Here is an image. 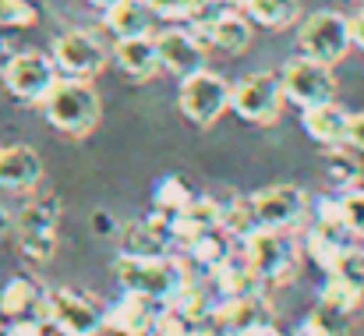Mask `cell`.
<instances>
[{"label":"cell","mask_w":364,"mask_h":336,"mask_svg":"<svg viewBox=\"0 0 364 336\" xmlns=\"http://www.w3.org/2000/svg\"><path fill=\"white\" fill-rule=\"evenodd\" d=\"M114 276L121 283V290H134V294H145L159 305H170L184 283L191 280H205L202 269H195L184 255H117V266H114Z\"/></svg>","instance_id":"cell-1"},{"label":"cell","mask_w":364,"mask_h":336,"mask_svg":"<svg viewBox=\"0 0 364 336\" xmlns=\"http://www.w3.org/2000/svg\"><path fill=\"white\" fill-rule=\"evenodd\" d=\"M43 113H46L50 127H57L60 135L82 138V135H89L100 124L103 103H100V93L92 89L89 78L60 75L53 82V89L46 93V100H43Z\"/></svg>","instance_id":"cell-2"},{"label":"cell","mask_w":364,"mask_h":336,"mask_svg":"<svg viewBox=\"0 0 364 336\" xmlns=\"http://www.w3.org/2000/svg\"><path fill=\"white\" fill-rule=\"evenodd\" d=\"M241 255L265 287L290 283L297 266H301V244L283 226H258L255 233H247L241 241Z\"/></svg>","instance_id":"cell-3"},{"label":"cell","mask_w":364,"mask_h":336,"mask_svg":"<svg viewBox=\"0 0 364 336\" xmlns=\"http://www.w3.org/2000/svg\"><path fill=\"white\" fill-rule=\"evenodd\" d=\"M350 18L340 11H315L297 28V50L322 64H340L350 53Z\"/></svg>","instance_id":"cell-4"},{"label":"cell","mask_w":364,"mask_h":336,"mask_svg":"<svg viewBox=\"0 0 364 336\" xmlns=\"http://www.w3.org/2000/svg\"><path fill=\"white\" fill-rule=\"evenodd\" d=\"M50 290L28 276H14L0 290V312L11 319V336H46L50 330Z\"/></svg>","instance_id":"cell-5"},{"label":"cell","mask_w":364,"mask_h":336,"mask_svg":"<svg viewBox=\"0 0 364 336\" xmlns=\"http://www.w3.org/2000/svg\"><path fill=\"white\" fill-rule=\"evenodd\" d=\"M177 107L191 124L209 127V124H216L223 113L230 110V82L223 75L209 71V68H198L188 78H181Z\"/></svg>","instance_id":"cell-6"},{"label":"cell","mask_w":364,"mask_h":336,"mask_svg":"<svg viewBox=\"0 0 364 336\" xmlns=\"http://www.w3.org/2000/svg\"><path fill=\"white\" fill-rule=\"evenodd\" d=\"M283 85H279V75L272 71H255V75H244L237 85H230V110L237 113L247 124H276L279 113H283Z\"/></svg>","instance_id":"cell-7"},{"label":"cell","mask_w":364,"mask_h":336,"mask_svg":"<svg viewBox=\"0 0 364 336\" xmlns=\"http://www.w3.org/2000/svg\"><path fill=\"white\" fill-rule=\"evenodd\" d=\"M103 305L96 298H89L85 290L75 287H57L50 290V330H57L60 336H100L103 326Z\"/></svg>","instance_id":"cell-8"},{"label":"cell","mask_w":364,"mask_h":336,"mask_svg":"<svg viewBox=\"0 0 364 336\" xmlns=\"http://www.w3.org/2000/svg\"><path fill=\"white\" fill-rule=\"evenodd\" d=\"M50 57L57 64L60 75L68 78H96L107 61H110V50L107 43L96 36V32H85V28H71V32H60L50 46Z\"/></svg>","instance_id":"cell-9"},{"label":"cell","mask_w":364,"mask_h":336,"mask_svg":"<svg viewBox=\"0 0 364 336\" xmlns=\"http://www.w3.org/2000/svg\"><path fill=\"white\" fill-rule=\"evenodd\" d=\"M279 85H283V96L287 103L294 107H315V103H326L336 96V78H333V68L322 64V61H311L304 53L290 57L279 71Z\"/></svg>","instance_id":"cell-10"},{"label":"cell","mask_w":364,"mask_h":336,"mask_svg":"<svg viewBox=\"0 0 364 336\" xmlns=\"http://www.w3.org/2000/svg\"><path fill=\"white\" fill-rule=\"evenodd\" d=\"M57 78H60V71H57L53 57L39 53V50H21L4 64V89L21 103H43Z\"/></svg>","instance_id":"cell-11"},{"label":"cell","mask_w":364,"mask_h":336,"mask_svg":"<svg viewBox=\"0 0 364 336\" xmlns=\"http://www.w3.org/2000/svg\"><path fill=\"white\" fill-rule=\"evenodd\" d=\"M191 32L205 50H223V53H241L251 43V21L237 11H223L205 0V7L191 18Z\"/></svg>","instance_id":"cell-12"},{"label":"cell","mask_w":364,"mask_h":336,"mask_svg":"<svg viewBox=\"0 0 364 336\" xmlns=\"http://www.w3.org/2000/svg\"><path fill=\"white\" fill-rule=\"evenodd\" d=\"M247 199H251V209L258 216V226L294 230L308 216V209H311L308 191L297 188V184H269V188H262V191H255Z\"/></svg>","instance_id":"cell-13"},{"label":"cell","mask_w":364,"mask_h":336,"mask_svg":"<svg viewBox=\"0 0 364 336\" xmlns=\"http://www.w3.org/2000/svg\"><path fill=\"white\" fill-rule=\"evenodd\" d=\"M213 319L223 326L227 336H247L272 326V308H269L265 290H258V294H241V298H220Z\"/></svg>","instance_id":"cell-14"},{"label":"cell","mask_w":364,"mask_h":336,"mask_svg":"<svg viewBox=\"0 0 364 336\" xmlns=\"http://www.w3.org/2000/svg\"><path fill=\"white\" fill-rule=\"evenodd\" d=\"M156 39V53H159V68H166L177 78H188L191 71L205 68V46L198 43V36L191 28H163Z\"/></svg>","instance_id":"cell-15"},{"label":"cell","mask_w":364,"mask_h":336,"mask_svg":"<svg viewBox=\"0 0 364 336\" xmlns=\"http://www.w3.org/2000/svg\"><path fill=\"white\" fill-rule=\"evenodd\" d=\"M159 308H163L159 301H152L145 294H134V290H124L121 298L103 312V326L121 336H152Z\"/></svg>","instance_id":"cell-16"},{"label":"cell","mask_w":364,"mask_h":336,"mask_svg":"<svg viewBox=\"0 0 364 336\" xmlns=\"http://www.w3.org/2000/svg\"><path fill=\"white\" fill-rule=\"evenodd\" d=\"M347 124H350V110H343L336 100H326V103H315V107H304L301 110L304 135L315 145H322V149L347 145Z\"/></svg>","instance_id":"cell-17"},{"label":"cell","mask_w":364,"mask_h":336,"mask_svg":"<svg viewBox=\"0 0 364 336\" xmlns=\"http://www.w3.org/2000/svg\"><path fill=\"white\" fill-rule=\"evenodd\" d=\"M223 216V202L213 195H195L177 216H170V233H173V248H188L195 237H202L205 230L220 226Z\"/></svg>","instance_id":"cell-18"},{"label":"cell","mask_w":364,"mask_h":336,"mask_svg":"<svg viewBox=\"0 0 364 336\" xmlns=\"http://www.w3.org/2000/svg\"><path fill=\"white\" fill-rule=\"evenodd\" d=\"M43 181V159L28 145H0V188L4 191H32Z\"/></svg>","instance_id":"cell-19"},{"label":"cell","mask_w":364,"mask_h":336,"mask_svg":"<svg viewBox=\"0 0 364 336\" xmlns=\"http://www.w3.org/2000/svg\"><path fill=\"white\" fill-rule=\"evenodd\" d=\"M114 64L121 68L127 78L134 82H149L159 71V53H156V39L152 36H131V39H117L110 50Z\"/></svg>","instance_id":"cell-20"},{"label":"cell","mask_w":364,"mask_h":336,"mask_svg":"<svg viewBox=\"0 0 364 336\" xmlns=\"http://www.w3.org/2000/svg\"><path fill=\"white\" fill-rule=\"evenodd\" d=\"M354 244V237L350 233H343V230H333V226H322V224H311L304 230V241H301V248H304V255L322 269V273H333L336 269V262L343 258V251Z\"/></svg>","instance_id":"cell-21"},{"label":"cell","mask_w":364,"mask_h":336,"mask_svg":"<svg viewBox=\"0 0 364 336\" xmlns=\"http://www.w3.org/2000/svg\"><path fill=\"white\" fill-rule=\"evenodd\" d=\"M209 283L216 287L220 298H241V294H258V290H265V283L258 280V273L244 262V255H237V251L209 273Z\"/></svg>","instance_id":"cell-22"},{"label":"cell","mask_w":364,"mask_h":336,"mask_svg":"<svg viewBox=\"0 0 364 336\" xmlns=\"http://www.w3.org/2000/svg\"><path fill=\"white\" fill-rule=\"evenodd\" d=\"M103 14H107V28H110L114 39L152 36V28H156V14H152V7L145 0H117Z\"/></svg>","instance_id":"cell-23"},{"label":"cell","mask_w":364,"mask_h":336,"mask_svg":"<svg viewBox=\"0 0 364 336\" xmlns=\"http://www.w3.org/2000/svg\"><path fill=\"white\" fill-rule=\"evenodd\" d=\"M234 237L223 230V226H213V230H205L202 237H195L188 248H181L184 251V258L195 266V269H202L205 276L220 266V262H227L230 255H234Z\"/></svg>","instance_id":"cell-24"},{"label":"cell","mask_w":364,"mask_h":336,"mask_svg":"<svg viewBox=\"0 0 364 336\" xmlns=\"http://www.w3.org/2000/svg\"><path fill=\"white\" fill-rule=\"evenodd\" d=\"M57 224H60V199L57 195H36L14 216L18 233H57Z\"/></svg>","instance_id":"cell-25"},{"label":"cell","mask_w":364,"mask_h":336,"mask_svg":"<svg viewBox=\"0 0 364 336\" xmlns=\"http://www.w3.org/2000/svg\"><path fill=\"white\" fill-rule=\"evenodd\" d=\"M318 305H326V308H333V312L350 319V315H358L364 308V287L343 280L340 273H326V283L318 290Z\"/></svg>","instance_id":"cell-26"},{"label":"cell","mask_w":364,"mask_h":336,"mask_svg":"<svg viewBox=\"0 0 364 336\" xmlns=\"http://www.w3.org/2000/svg\"><path fill=\"white\" fill-rule=\"evenodd\" d=\"M326 177H329L333 191L358 188L364 177L361 156H358L350 145H333V149H326Z\"/></svg>","instance_id":"cell-27"},{"label":"cell","mask_w":364,"mask_h":336,"mask_svg":"<svg viewBox=\"0 0 364 336\" xmlns=\"http://www.w3.org/2000/svg\"><path fill=\"white\" fill-rule=\"evenodd\" d=\"M251 21L265 25V28H290L301 18V4L297 0H244L241 4Z\"/></svg>","instance_id":"cell-28"},{"label":"cell","mask_w":364,"mask_h":336,"mask_svg":"<svg viewBox=\"0 0 364 336\" xmlns=\"http://www.w3.org/2000/svg\"><path fill=\"white\" fill-rule=\"evenodd\" d=\"M191 188L181 181V177H163L156 188H152V209L163 213V216H177L188 202H191Z\"/></svg>","instance_id":"cell-29"},{"label":"cell","mask_w":364,"mask_h":336,"mask_svg":"<svg viewBox=\"0 0 364 336\" xmlns=\"http://www.w3.org/2000/svg\"><path fill=\"white\" fill-rule=\"evenodd\" d=\"M347 330H350V319L347 315H340V312H333L326 305H315L311 315L297 326L294 336H347Z\"/></svg>","instance_id":"cell-30"},{"label":"cell","mask_w":364,"mask_h":336,"mask_svg":"<svg viewBox=\"0 0 364 336\" xmlns=\"http://www.w3.org/2000/svg\"><path fill=\"white\" fill-rule=\"evenodd\" d=\"M220 226H223L237 244H241L247 233H255V230H258V216H255V209H251V199H230V202H223Z\"/></svg>","instance_id":"cell-31"},{"label":"cell","mask_w":364,"mask_h":336,"mask_svg":"<svg viewBox=\"0 0 364 336\" xmlns=\"http://www.w3.org/2000/svg\"><path fill=\"white\" fill-rule=\"evenodd\" d=\"M340 216H343V230L354 241H364V184L340 191Z\"/></svg>","instance_id":"cell-32"},{"label":"cell","mask_w":364,"mask_h":336,"mask_svg":"<svg viewBox=\"0 0 364 336\" xmlns=\"http://www.w3.org/2000/svg\"><path fill=\"white\" fill-rule=\"evenodd\" d=\"M18 251L32 266H43L57 251V233H18Z\"/></svg>","instance_id":"cell-33"},{"label":"cell","mask_w":364,"mask_h":336,"mask_svg":"<svg viewBox=\"0 0 364 336\" xmlns=\"http://www.w3.org/2000/svg\"><path fill=\"white\" fill-rule=\"evenodd\" d=\"M145 4L152 7L156 18H166V21H191L205 7V0H145Z\"/></svg>","instance_id":"cell-34"},{"label":"cell","mask_w":364,"mask_h":336,"mask_svg":"<svg viewBox=\"0 0 364 336\" xmlns=\"http://www.w3.org/2000/svg\"><path fill=\"white\" fill-rule=\"evenodd\" d=\"M36 18H39V11L28 0H0V25L25 28V25H36Z\"/></svg>","instance_id":"cell-35"},{"label":"cell","mask_w":364,"mask_h":336,"mask_svg":"<svg viewBox=\"0 0 364 336\" xmlns=\"http://www.w3.org/2000/svg\"><path fill=\"white\" fill-rule=\"evenodd\" d=\"M191 322H195V319L181 315L173 305H163L159 315H156V330H152V336H188Z\"/></svg>","instance_id":"cell-36"},{"label":"cell","mask_w":364,"mask_h":336,"mask_svg":"<svg viewBox=\"0 0 364 336\" xmlns=\"http://www.w3.org/2000/svg\"><path fill=\"white\" fill-rule=\"evenodd\" d=\"M333 273H340L343 280H350V283L364 287V248L350 244V248L343 251V258L336 262V269H333Z\"/></svg>","instance_id":"cell-37"},{"label":"cell","mask_w":364,"mask_h":336,"mask_svg":"<svg viewBox=\"0 0 364 336\" xmlns=\"http://www.w3.org/2000/svg\"><path fill=\"white\" fill-rule=\"evenodd\" d=\"M92 230H96V237H117L121 233V220L114 213H107V209H96L92 213Z\"/></svg>","instance_id":"cell-38"},{"label":"cell","mask_w":364,"mask_h":336,"mask_svg":"<svg viewBox=\"0 0 364 336\" xmlns=\"http://www.w3.org/2000/svg\"><path fill=\"white\" fill-rule=\"evenodd\" d=\"M347 145L364 156V110L361 113H350V124H347Z\"/></svg>","instance_id":"cell-39"},{"label":"cell","mask_w":364,"mask_h":336,"mask_svg":"<svg viewBox=\"0 0 364 336\" xmlns=\"http://www.w3.org/2000/svg\"><path fill=\"white\" fill-rule=\"evenodd\" d=\"M188 336H227V333H223V326L209 315V319H195L191 330H188Z\"/></svg>","instance_id":"cell-40"},{"label":"cell","mask_w":364,"mask_h":336,"mask_svg":"<svg viewBox=\"0 0 364 336\" xmlns=\"http://www.w3.org/2000/svg\"><path fill=\"white\" fill-rule=\"evenodd\" d=\"M350 43H354V46L364 53V7L354 14V18H350Z\"/></svg>","instance_id":"cell-41"},{"label":"cell","mask_w":364,"mask_h":336,"mask_svg":"<svg viewBox=\"0 0 364 336\" xmlns=\"http://www.w3.org/2000/svg\"><path fill=\"white\" fill-rule=\"evenodd\" d=\"M11 226H14V216H11V213H7V209L0 206V237H4V233H7Z\"/></svg>","instance_id":"cell-42"},{"label":"cell","mask_w":364,"mask_h":336,"mask_svg":"<svg viewBox=\"0 0 364 336\" xmlns=\"http://www.w3.org/2000/svg\"><path fill=\"white\" fill-rule=\"evenodd\" d=\"M0 336H11V319L0 312Z\"/></svg>","instance_id":"cell-43"},{"label":"cell","mask_w":364,"mask_h":336,"mask_svg":"<svg viewBox=\"0 0 364 336\" xmlns=\"http://www.w3.org/2000/svg\"><path fill=\"white\" fill-rule=\"evenodd\" d=\"M89 4H96V7H103V11H107V7H114L117 0H89Z\"/></svg>","instance_id":"cell-44"},{"label":"cell","mask_w":364,"mask_h":336,"mask_svg":"<svg viewBox=\"0 0 364 336\" xmlns=\"http://www.w3.org/2000/svg\"><path fill=\"white\" fill-rule=\"evenodd\" d=\"M247 336H279V333H276V330L269 326V330H258V333H247Z\"/></svg>","instance_id":"cell-45"},{"label":"cell","mask_w":364,"mask_h":336,"mask_svg":"<svg viewBox=\"0 0 364 336\" xmlns=\"http://www.w3.org/2000/svg\"><path fill=\"white\" fill-rule=\"evenodd\" d=\"M209 4H244V0H209Z\"/></svg>","instance_id":"cell-46"},{"label":"cell","mask_w":364,"mask_h":336,"mask_svg":"<svg viewBox=\"0 0 364 336\" xmlns=\"http://www.w3.org/2000/svg\"><path fill=\"white\" fill-rule=\"evenodd\" d=\"M358 4H364V0H358Z\"/></svg>","instance_id":"cell-47"},{"label":"cell","mask_w":364,"mask_h":336,"mask_svg":"<svg viewBox=\"0 0 364 336\" xmlns=\"http://www.w3.org/2000/svg\"><path fill=\"white\" fill-rule=\"evenodd\" d=\"M290 336H294V333H290Z\"/></svg>","instance_id":"cell-48"}]
</instances>
